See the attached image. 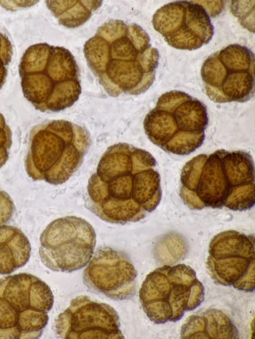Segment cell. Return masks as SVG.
I'll return each mask as SVG.
<instances>
[{"label":"cell","mask_w":255,"mask_h":339,"mask_svg":"<svg viewBox=\"0 0 255 339\" xmlns=\"http://www.w3.org/2000/svg\"><path fill=\"white\" fill-rule=\"evenodd\" d=\"M179 195L192 210L226 207L233 211L255 204V167L243 151L216 150L200 154L181 170Z\"/></svg>","instance_id":"obj_3"},{"label":"cell","mask_w":255,"mask_h":339,"mask_svg":"<svg viewBox=\"0 0 255 339\" xmlns=\"http://www.w3.org/2000/svg\"><path fill=\"white\" fill-rule=\"evenodd\" d=\"M90 142L85 128L67 120L34 126L25 160L27 173L34 180L55 185L65 182L80 167Z\"/></svg>","instance_id":"obj_4"},{"label":"cell","mask_w":255,"mask_h":339,"mask_svg":"<svg viewBox=\"0 0 255 339\" xmlns=\"http://www.w3.org/2000/svg\"><path fill=\"white\" fill-rule=\"evenodd\" d=\"M255 56L247 47L229 45L209 56L201 69L207 95L215 102H244L255 93Z\"/></svg>","instance_id":"obj_7"},{"label":"cell","mask_w":255,"mask_h":339,"mask_svg":"<svg viewBox=\"0 0 255 339\" xmlns=\"http://www.w3.org/2000/svg\"><path fill=\"white\" fill-rule=\"evenodd\" d=\"M15 210L13 202L9 195L0 190V225L8 222Z\"/></svg>","instance_id":"obj_20"},{"label":"cell","mask_w":255,"mask_h":339,"mask_svg":"<svg viewBox=\"0 0 255 339\" xmlns=\"http://www.w3.org/2000/svg\"><path fill=\"white\" fill-rule=\"evenodd\" d=\"M156 161L148 152L127 143L109 147L89 179L85 204L111 223L135 222L155 209L161 198Z\"/></svg>","instance_id":"obj_1"},{"label":"cell","mask_w":255,"mask_h":339,"mask_svg":"<svg viewBox=\"0 0 255 339\" xmlns=\"http://www.w3.org/2000/svg\"><path fill=\"white\" fill-rule=\"evenodd\" d=\"M152 23L170 46L193 50L207 44L214 34V27L203 6L188 1H176L158 9Z\"/></svg>","instance_id":"obj_10"},{"label":"cell","mask_w":255,"mask_h":339,"mask_svg":"<svg viewBox=\"0 0 255 339\" xmlns=\"http://www.w3.org/2000/svg\"><path fill=\"white\" fill-rule=\"evenodd\" d=\"M101 0H46L48 8L61 25L75 28L86 22L92 12L102 4Z\"/></svg>","instance_id":"obj_16"},{"label":"cell","mask_w":255,"mask_h":339,"mask_svg":"<svg viewBox=\"0 0 255 339\" xmlns=\"http://www.w3.org/2000/svg\"><path fill=\"white\" fill-rule=\"evenodd\" d=\"M12 54V45L8 38L0 32V57L8 65Z\"/></svg>","instance_id":"obj_21"},{"label":"cell","mask_w":255,"mask_h":339,"mask_svg":"<svg viewBox=\"0 0 255 339\" xmlns=\"http://www.w3.org/2000/svg\"><path fill=\"white\" fill-rule=\"evenodd\" d=\"M31 254L29 241L18 228L0 225V274H10L28 262Z\"/></svg>","instance_id":"obj_15"},{"label":"cell","mask_w":255,"mask_h":339,"mask_svg":"<svg viewBox=\"0 0 255 339\" xmlns=\"http://www.w3.org/2000/svg\"><path fill=\"white\" fill-rule=\"evenodd\" d=\"M87 64L107 93L137 95L153 84L159 52L146 32L135 23L111 20L100 26L84 46Z\"/></svg>","instance_id":"obj_2"},{"label":"cell","mask_w":255,"mask_h":339,"mask_svg":"<svg viewBox=\"0 0 255 339\" xmlns=\"http://www.w3.org/2000/svg\"><path fill=\"white\" fill-rule=\"evenodd\" d=\"M208 253L207 266L216 282L246 292L254 290L253 235L233 230L220 232L211 240Z\"/></svg>","instance_id":"obj_9"},{"label":"cell","mask_w":255,"mask_h":339,"mask_svg":"<svg viewBox=\"0 0 255 339\" xmlns=\"http://www.w3.org/2000/svg\"><path fill=\"white\" fill-rule=\"evenodd\" d=\"M11 143V132L3 115L0 112V168L8 158Z\"/></svg>","instance_id":"obj_19"},{"label":"cell","mask_w":255,"mask_h":339,"mask_svg":"<svg viewBox=\"0 0 255 339\" xmlns=\"http://www.w3.org/2000/svg\"><path fill=\"white\" fill-rule=\"evenodd\" d=\"M0 297L20 315L29 310L48 313L54 303L50 287L39 278L27 273L0 278Z\"/></svg>","instance_id":"obj_13"},{"label":"cell","mask_w":255,"mask_h":339,"mask_svg":"<svg viewBox=\"0 0 255 339\" xmlns=\"http://www.w3.org/2000/svg\"><path fill=\"white\" fill-rule=\"evenodd\" d=\"M51 46L46 43L29 46L23 54L19 65L20 76L37 73L44 68L48 62Z\"/></svg>","instance_id":"obj_17"},{"label":"cell","mask_w":255,"mask_h":339,"mask_svg":"<svg viewBox=\"0 0 255 339\" xmlns=\"http://www.w3.org/2000/svg\"><path fill=\"white\" fill-rule=\"evenodd\" d=\"M182 339H237L238 332L222 312L210 309L189 317L181 330Z\"/></svg>","instance_id":"obj_14"},{"label":"cell","mask_w":255,"mask_h":339,"mask_svg":"<svg viewBox=\"0 0 255 339\" xmlns=\"http://www.w3.org/2000/svg\"><path fill=\"white\" fill-rule=\"evenodd\" d=\"M120 327L119 316L113 307L86 295L73 298L53 324L56 337L66 339H124Z\"/></svg>","instance_id":"obj_11"},{"label":"cell","mask_w":255,"mask_h":339,"mask_svg":"<svg viewBox=\"0 0 255 339\" xmlns=\"http://www.w3.org/2000/svg\"><path fill=\"white\" fill-rule=\"evenodd\" d=\"M137 271L126 254L109 247L97 250L83 271L92 291L115 300L131 299L136 292Z\"/></svg>","instance_id":"obj_12"},{"label":"cell","mask_w":255,"mask_h":339,"mask_svg":"<svg viewBox=\"0 0 255 339\" xmlns=\"http://www.w3.org/2000/svg\"><path fill=\"white\" fill-rule=\"evenodd\" d=\"M208 123L206 106L177 90L162 94L143 121L150 141L164 151L187 155L199 148Z\"/></svg>","instance_id":"obj_5"},{"label":"cell","mask_w":255,"mask_h":339,"mask_svg":"<svg viewBox=\"0 0 255 339\" xmlns=\"http://www.w3.org/2000/svg\"><path fill=\"white\" fill-rule=\"evenodd\" d=\"M204 289L195 271L185 264L164 265L149 273L139 290L142 307L155 324L176 322L204 300Z\"/></svg>","instance_id":"obj_6"},{"label":"cell","mask_w":255,"mask_h":339,"mask_svg":"<svg viewBox=\"0 0 255 339\" xmlns=\"http://www.w3.org/2000/svg\"><path fill=\"white\" fill-rule=\"evenodd\" d=\"M96 235L86 220L75 216L50 222L40 237L42 263L54 271L71 272L85 266L92 257Z\"/></svg>","instance_id":"obj_8"},{"label":"cell","mask_w":255,"mask_h":339,"mask_svg":"<svg viewBox=\"0 0 255 339\" xmlns=\"http://www.w3.org/2000/svg\"><path fill=\"white\" fill-rule=\"evenodd\" d=\"M20 314L0 297V339H20Z\"/></svg>","instance_id":"obj_18"}]
</instances>
